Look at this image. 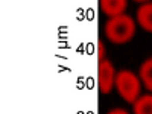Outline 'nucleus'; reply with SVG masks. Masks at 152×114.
<instances>
[{
	"label": "nucleus",
	"instance_id": "obj_1",
	"mask_svg": "<svg viewBox=\"0 0 152 114\" xmlns=\"http://www.w3.org/2000/svg\"><path fill=\"white\" fill-rule=\"evenodd\" d=\"M135 34V21L126 14L111 17L105 24V35L114 44L128 43Z\"/></svg>",
	"mask_w": 152,
	"mask_h": 114
},
{
	"label": "nucleus",
	"instance_id": "obj_2",
	"mask_svg": "<svg viewBox=\"0 0 152 114\" xmlns=\"http://www.w3.org/2000/svg\"><path fill=\"white\" fill-rule=\"evenodd\" d=\"M140 79L137 76L129 72V70H120L116 75V82L114 87L117 88L119 94L122 96L123 100H126L128 104H134L135 100L140 97Z\"/></svg>",
	"mask_w": 152,
	"mask_h": 114
},
{
	"label": "nucleus",
	"instance_id": "obj_3",
	"mask_svg": "<svg viewBox=\"0 0 152 114\" xmlns=\"http://www.w3.org/2000/svg\"><path fill=\"white\" fill-rule=\"evenodd\" d=\"M114 82H116V72H114L113 64L108 59L99 61L97 66V87L102 94L111 93Z\"/></svg>",
	"mask_w": 152,
	"mask_h": 114
},
{
	"label": "nucleus",
	"instance_id": "obj_4",
	"mask_svg": "<svg viewBox=\"0 0 152 114\" xmlns=\"http://www.w3.org/2000/svg\"><path fill=\"white\" fill-rule=\"evenodd\" d=\"M99 6L100 11L111 18L123 14L128 6V0H99Z\"/></svg>",
	"mask_w": 152,
	"mask_h": 114
},
{
	"label": "nucleus",
	"instance_id": "obj_5",
	"mask_svg": "<svg viewBox=\"0 0 152 114\" xmlns=\"http://www.w3.org/2000/svg\"><path fill=\"white\" fill-rule=\"evenodd\" d=\"M137 21L148 32H152V3H143L137 9Z\"/></svg>",
	"mask_w": 152,
	"mask_h": 114
},
{
	"label": "nucleus",
	"instance_id": "obj_6",
	"mask_svg": "<svg viewBox=\"0 0 152 114\" xmlns=\"http://www.w3.org/2000/svg\"><path fill=\"white\" fill-rule=\"evenodd\" d=\"M132 105L134 114H152V94L140 96Z\"/></svg>",
	"mask_w": 152,
	"mask_h": 114
},
{
	"label": "nucleus",
	"instance_id": "obj_7",
	"mask_svg": "<svg viewBox=\"0 0 152 114\" xmlns=\"http://www.w3.org/2000/svg\"><path fill=\"white\" fill-rule=\"evenodd\" d=\"M138 75H140V81L143 82V85L149 91H152V58L146 59L140 66Z\"/></svg>",
	"mask_w": 152,
	"mask_h": 114
},
{
	"label": "nucleus",
	"instance_id": "obj_8",
	"mask_svg": "<svg viewBox=\"0 0 152 114\" xmlns=\"http://www.w3.org/2000/svg\"><path fill=\"white\" fill-rule=\"evenodd\" d=\"M97 59L99 61H104L105 59V46L102 41L97 43Z\"/></svg>",
	"mask_w": 152,
	"mask_h": 114
},
{
	"label": "nucleus",
	"instance_id": "obj_9",
	"mask_svg": "<svg viewBox=\"0 0 152 114\" xmlns=\"http://www.w3.org/2000/svg\"><path fill=\"white\" fill-rule=\"evenodd\" d=\"M108 114H129L126 110H122V108H116V110H111Z\"/></svg>",
	"mask_w": 152,
	"mask_h": 114
},
{
	"label": "nucleus",
	"instance_id": "obj_10",
	"mask_svg": "<svg viewBox=\"0 0 152 114\" xmlns=\"http://www.w3.org/2000/svg\"><path fill=\"white\" fill-rule=\"evenodd\" d=\"M134 2H140V3H148V0H134Z\"/></svg>",
	"mask_w": 152,
	"mask_h": 114
}]
</instances>
